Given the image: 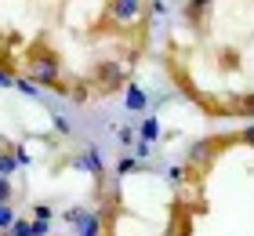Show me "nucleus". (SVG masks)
Listing matches in <instances>:
<instances>
[{
  "mask_svg": "<svg viewBox=\"0 0 254 236\" xmlns=\"http://www.w3.org/2000/svg\"><path fill=\"white\" fill-rule=\"evenodd\" d=\"M142 135H145V138H156V135H160V127H156V120H149V124L142 127Z\"/></svg>",
  "mask_w": 254,
  "mask_h": 236,
  "instance_id": "1",
  "label": "nucleus"
}]
</instances>
